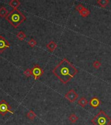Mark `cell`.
<instances>
[{"label": "cell", "instance_id": "6da1fadb", "mask_svg": "<svg viewBox=\"0 0 111 125\" xmlns=\"http://www.w3.org/2000/svg\"><path fill=\"white\" fill-rule=\"evenodd\" d=\"M53 73L64 84H67L78 73V70L67 59H63L53 69Z\"/></svg>", "mask_w": 111, "mask_h": 125}, {"label": "cell", "instance_id": "7a4b0ae2", "mask_svg": "<svg viewBox=\"0 0 111 125\" xmlns=\"http://www.w3.org/2000/svg\"><path fill=\"white\" fill-rule=\"evenodd\" d=\"M5 19L14 28H18L20 24L26 20V17L18 8H15L8 13Z\"/></svg>", "mask_w": 111, "mask_h": 125}, {"label": "cell", "instance_id": "3957f363", "mask_svg": "<svg viewBox=\"0 0 111 125\" xmlns=\"http://www.w3.org/2000/svg\"><path fill=\"white\" fill-rule=\"evenodd\" d=\"M91 122L94 125H110L111 119L104 111L100 110L91 120Z\"/></svg>", "mask_w": 111, "mask_h": 125}, {"label": "cell", "instance_id": "277c9868", "mask_svg": "<svg viewBox=\"0 0 111 125\" xmlns=\"http://www.w3.org/2000/svg\"><path fill=\"white\" fill-rule=\"evenodd\" d=\"M11 106L6 100H2L0 102V114L4 116L7 113H10L11 114H14V112L11 110Z\"/></svg>", "mask_w": 111, "mask_h": 125}, {"label": "cell", "instance_id": "5b68a950", "mask_svg": "<svg viewBox=\"0 0 111 125\" xmlns=\"http://www.w3.org/2000/svg\"><path fill=\"white\" fill-rule=\"evenodd\" d=\"M78 96H79V94L73 89H71L69 91H68L64 95L66 99H67L71 103L75 102V101L78 98Z\"/></svg>", "mask_w": 111, "mask_h": 125}, {"label": "cell", "instance_id": "8992f818", "mask_svg": "<svg viewBox=\"0 0 111 125\" xmlns=\"http://www.w3.org/2000/svg\"><path fill=\"white\" fill-rule=\"evenodd\" d=\"M32 74L34 76V78L35 80H37L40 78V76H42L44 74V70L42 69V67L38 65H35L33 68L31 69Z\"/></svg>", "mask_w": 111, "mask_h": 125}, {"label": "cell", "instance_id": "52a82bcc", "mask_svg": "<svg viewBox=\"0 0 111 125\" xmlns=\"http://www.w3.org/2000/svg\"><path fill=\"white\" fill-rule=\"evenodd\" d=\"M10 44L8 42V40L5 39L3 37L0 35V53L1 54L6 50L7 48H10Z\"/></svg>", "mask_w": 111, "mask_h": 125}, {"label": "cell", "instance_id": "ba28073f", "mask_svg": "<svg viewBox=\"0 0 111 125\" xmlns=\"http://www.w3.org/2000/svg\"><path fill=\"white\" fill-rule=\"evenodd\" d=\"M89 104L93 108H97L100 106L101 101L97 97H93L90 99Z\"/></svg>", "mask_w": 111, "mask_h": 125}, {"label": "cell", "instance_id": "9c48e42d", "mask_svg": "<svg viewBox=\"0 0 111 125\" xmlns=\"http://www.w3.org/2000/svg\"><path fill=\"white\" fill-rule=\"evenodd\" d=\"M57 44H56V42H55L54 41H50L48 44H47L46 47L48 49L49 51H50L51 52H53L55 50V49L57 48Z\"/></svg>", "mask_w": 111, "mask_h": 125}, {"label": "cell", "instance_id": "30bf717a", "mask_svg": "<svg viewBox=\"0 0 111 125\" xmlns=\"http://www.w3.org/2000/svg\"><path fill=\"white\" fill-rule=\"evenodd\" d=\"M77 104L79 105L80 106H81L82 108H84V107L86 106V105L88 104V100H86V98L85 97H83L82 96L80 98V99L78 100Z\"/></svg>", "mask_w": 111, "mask_h": 125}, {"label": "cell", "instance_id": "8fae6325", "mask_svg": "<svg viewBox=\"0 0 111 125\" xmlns=\"http://www.w3.org/2000/svg\"><path fill=\"white\" fill-rule=\"evenodd\" d=\"M8 4L10 6L13 7V9H15V8H18L21 3L18 0H11V1L8 3Z\"/></svg>", "mask_w": 111, "mask_h": 125}, {"label": "cell", "instance_id": "7c38bea8", "mask_svg": "<svg viewBox=\"0 0 111 125\" xmlns=\"http://www.w3.org/2000/svg\"><path fill=\"white\" fill-rule=\"evenodd\" d=\"M79 13L80 15H81L83 17H87L90 15V10H89L88 8L84 7V8H83V9H82L80 12H79Z\"/></svg>", "mask_w": 111, "mask_h": 125}, {"label": "cell", "instance_id": "4fadbf2b", "mask_svg": "<svg viewBox=\"0 0 111 125\" xmlns=\"http://www.w3.org/2000/svg\"><path fill=\"white\" fill-rule=\"evenodd\" d=\"M8 10L5 7H1L0 8V17H1V18H6L7 16L8 15Z\"/></svg>", "mask_w": 111, "mask_h": 125}, {"label": "cell", "instance_id": "5bb4252c", "mask_svg": "<svg viewBox=\"0 0 111 125\" xmlns=\"http://www.w3.org/2000/svg\"><path fill=\"white\" fill-rule=\"evenodd\" d=\"M97 3L98 5L102 7V8H105L106 7L109 5V0H97Z\"/></svg>", "mask_w": 111, "mask_h": 125}, {"label": "cell", "instance_id": "9a60e30c", "mask_svg": "<svg viewBox=\"0 0 111 125\" xmlns=\"http://www.w3.org/2000/svg\"><path fill=\"white\" fill-rule=\"evenodd\" d=\"M26 116L29 119L31 120V121H33L36 117V115L33 110H29V111L27 113V115H26Z\"/></svg>", "mask_w": 111, "mask_h": 125}, {"label": "cell", "instance_id": "2e32d148", "mask_svg": "<svg viewBox=\"0 0 111 125\" xmlns=\"http://www.w3.org/2000/svg\"><path fill=\"white\" fill-rule=\"evenodd\" d=\"M16 37L18 39V40L22 41L26 38V35H25L23 31H20V32H18L16 34Z\"/></svg>", "mask_w": 111, "mask_h": 125}, {"label": "cell", "instance_id": "e0dca14e", "mask_svg": "<svg viewBox=\"0 0 111 125\" xmlns=\"http://www.w3.org/2000/svg\"><path fill=\"white\" fill-rule=\"evenodd\" d=\"M78 117L75 113H71L69 117V120L71 123H76L78 121Z\"/></svg>", "mask_w": 111, "mask_h": 125}, {"label": "cell", "instance_id": "ac0fdd59", "mask_svg": "<svg viewBox=\"0 0 111 125\" xmlns=\"http://www.w3.org/2000/svg\"><path fill=\"white\" fill-rule=\"evenodd\" d=\"M92 66H93V67H94V68H95V69H99V67L101 66V63L100 61H99L96 60V61H94V62H93Z\"/></svg>", "mask_w": 111, "mask_h": 125}, {"label": "cell", "instance_id": "d6986e66", "mask_svg": "<svg viewBox=\"0 0 111 125\" xmlns=\"http://www.w3.org/2000/svg\"><path fill=\"white\" fill-rule=\"evenodd\" d=\"M36 44H37V43H36V41L34 39H31L28 42V45L29 46H31V48H34V47L36 45Z\"/></svg>", "mask_w": 111, "mask_h": 125}, {"label": "cell", "instance_id": "ffe728a7", "mask_svg": "<svg viewBox=\"0 0 111 125\" xmlns=\"http://www.w3.org/2000/svg\"><path fill=\"white\" fill-rule=\"evenodd\" d=\"M24 75L26 76V77L29 78L30 76H31L33 75V74H32V70L31 69H26L25 71H24Z\"/></svg>", "mask_w": 111, "mask_h": 125}, {"label": "cell", "instance_id": "44dd1931", "mask_svg": "<svg viewBox=\"0 0 111 125\" xmlns=\"http://www.w3.org/2000/svg\"><path fill=\"white\" fill-rule=\"evenodd\" d=\"M84 7L83 6V5H82V4H79L78 5H77L76 7V10H77L78 12H80L81 10L83 9V8H84Z\"/></svg>", "mask_w": 111, "mask_h": 125}, {"label": "cell", "instance_id": "7402d4cb", "mask_svg": "<svg viewBox=\"0 0 111 125\" xmlns=\"http://www.w3.org/2000/svg\"><path fill=\"white\" fill-rule=\"evenodd\" d=\"M110 125H111V124H110Z\"/></svg>", "mask_w": 111, "mask_h": 125}]
</instances>
